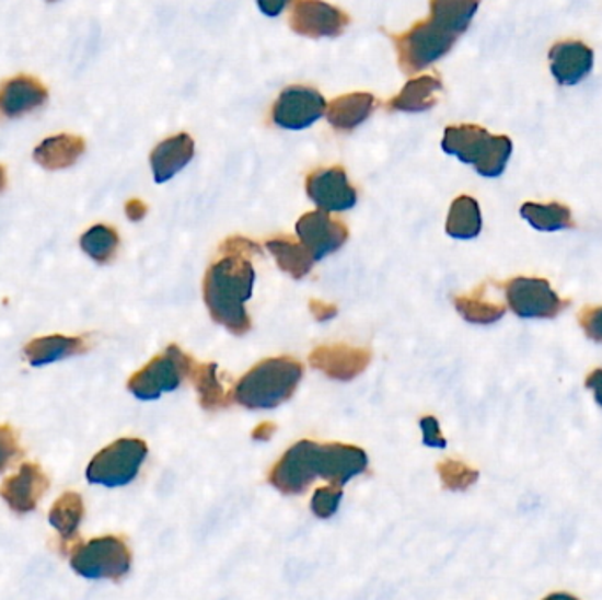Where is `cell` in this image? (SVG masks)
<instances>
[{"mask_svg":"<svg viewBox=\"0 0 602 600\" xmlns=\"http://www.w3.org/2000/svg\"><path fill=\"white\" fill-rule=\"evenodd\" d=\"M367 465V453L356 446L300 440L275 463L268 481L283 495H300L317 477L344 486L356 475L363 474Z\"/></svg>","mask_w":602,"mask_h":600,"instance_id":"1","label":"cell"},{"mask_svg":"<svg viewBox=\"0 0 602 600\" xmlns=\"http://www.w3.org/2000/svg\"><path fill=\"white\" fill-rule=\"evenodd\" d=\"M256 272L251 259L242 254H222L208 268L202 282V296L208 312L217 324L233 335L251 332L252 321L245 301L252 296Z\"/></svg>","mask_w":602,"mask_h":600,"instance_id":"2","label":"cell"},{"mask_svg":"<svg viewBox=\"0 0 602 600\" xmlns=\"http://www.w3.org/2000/svg\"><path fill=\"white\" fill-rule=\"evenodd\" d=\"M303 377V367L297 359H263L252 367L234 385V400L251 411L279 407L291 399Z\"/></svg>","mask_w":602,"mask_h":600,"instance_id":"3","label":"cell"},{"mask_svg":"<svg viewBox=\"0 0 602 600\" xmlns=\"http://www.w3.org/2000/svg\"><path fill=\"white\" fill-rule=\"evenodd\" d=\"M441 145L445 153L472 164L486 178L502 175L512 153L508 136H491L485 127L472 124L448 127Z\"/></svg>","mask_w":602,"mask_h":600,"instance_id":"4","label":"cell"},{"mask_svg":"<svg viewBox=\"0 0 602 600\" xmlns=\"http://www.w3.org/2000/svg\"><path fill=\"white\" fill-rule=\"evenodd\" d=\"M390 37L398 54V66L402 71L405 74H414L450 54L460 34L430 16L425 22L416 23L404 34Z\"/></svg>","mask_w":602,"mask_h":600,"instance_id":"5","label":"cell"},{"mask_svg":"<svg viewBox=\"0 0 602 600\" xmlns=\"http://www.w3.org/2000/svg\"><path fill=\"white\" fill-rule=\"evenodd\" d=\"M132 555L124 539L104 535L71 552V567L86 579L120 581L131 570Z\"/></svg>","mask_w":602,"mask_h":600,"instance_id":"6","label":"cell"},{"mask_svg":"<svg viewBox=\"0 0 602 600\" xmlns=\"http://www.w3.org/2000/svg\"><path fill=\"white\" fill-rule=\"evenodd\" d=\"M149 448L141 439H118L95 454L86 466V480L106 488L126 486L136 480Z\"/></svg>","mask_w":602,"mask_h":600,"instance_id":"7","label":"cell"},{"mask_svg":"<svg viewBox=\"0 0 602 600\" xmlns=\"http://www.w3.org/2000/svg\"><path fill=\"white\" fill-rule=\"evenodd\" d=\"M190 359L178 345H170L129 379L127 390L144 402L161 399L162 393L178 390L184 377H187Z\"/></svg>","mask_w":602,"mask_h":600,"instance_id":"8","label":"cell"},{"mask_svg":"<svg viewBox=\"0 0 602 600\" xmlns=\"http://www.w3.org/2000/svg\"><path fill=\"white\" fill-rule=\"evenodd\" d=\"M503 287L508 305L518 318L553 319L569 305V301L560 300L544 278H511Z\"/></svg>","mask_w":602,"mask_h":600,"instance_id":"9","label":"cell"},{"mask_svg":"<svg viewBox=\"0 0 602 600\" xmlns=\"http://www.w3.org/2000/svg\"><path fill=\"white\" fill-rule=\"evenodd\" d=\"M326 112L323 95L311 86L292 85L282 90L275 103L271 118L275 126L288 130H301L311 127Z\"/></svg>","mask_w":602,"mask_h":600,"instance_id":"10","label":"cell"},{"mask_svg":"<svg viewBox=\"0 0 602 600\" xmlns=\"http://www.w3.org/2000/svg\"><path fill=\"white\" fill-rule=\"evenodd\" d=\"M349 16L324 0H292L289 25L300 36L338 37L349 25Z\"/></svg>","mask_w":602,"mask_h":600,"instance_id":"11","label":"cell"},{"mask_svg":"<svg viewBox=\"0 0 602 600\" xmlns=\"http://www.w3.org/2000/svg\"><path fill=\"white\" fill-rule=\"evenodd\" d=\"M300 242L309 249L315 261L324 259L337 252L349 238V229L338 219L328 216V211H309L297 222Z\"/></svg>","mask_w":602,"mask_h":600,"instance_id":"12","label":"cell"},{"mask_svg":"<svg viewBox=\"0 0 602 600\" xmlns=\"http://www.w3.org/2000/svg\"><path fill=\"white\" fill-rule=\"evenodd\" d=\"M306 194L324 211L351 210L358 201L356 188L340 166L312 171L306 178Z\"/></svg>","mask_w":602,"mask_h":600,"instance_id":"13","label":"cell"},{"mask_svg":"<svg viewBox=\"0 0 602 600\" xmlns=\"http://www.w3.org/2000/svg\"><path fill=\"white\" fill-rule=\"evenodd\" d=\"M50 481L36 463H23L16 474L0 486V497L19 515L36 511L39 498L45 495Z\"/></svg>","mask_w":602,"mask_h":600,"instance_id":"14","label":"cell"},{"mask_svg":"<svg viewBox=\"0 0 602 600\" xmlns=\"http://www.w3.org/2000/svg\"><path fill=\"white\" fill-rule=\"evenodd\" d=\"M309 361L312 367L332 379L352 381L355 377L367 370L372 361V355L370 350L351 347V345H321L312 350Z\"/></svg>","mask_w":602,"mask_h":600,"instance_id":"15","label":"cell"},{"mask_svg":"<svg viewBox=\"0 0 602 600\" xmlns=\"http://www.w3.org/2000/svg\"><path fill=\"white\" fill-rule=\"evenodd\" d=\"M593 68L592 48L581 41H563L549 49V71L560 85H576Z\"/></svg>","mask_w":602,"mask_h":600,"instance_id":"16","label":"cell"},{"mask_svg":"<svg viewBox=\"0 0 602 600\" xmlns=\"http://www.w3.org/2000/svg\"><path fill=\"white\" fill-rule=\"evenodd\" d=\"M48 101V90L37 78L19 74L0 85V115L22 117L40 108Z\"/></svg>","mask_w":602,"mask_h":600,"instance_id":"17","label":"cell"},{"mask_svg":"<svg viewBox=\"0 0 602 600\" xmlns=\"http://www.w3.org/2000/svg\"><path fill=\"white\" fill-rule=\"evenodd\" d=\"M194 158V141L189 135L171 136L164 139L162 143L153 148L150 155L152 164L153 178L158 184H164L173 178L176 173H181Z\"/></svg>","mask_w":602,"mask_h":600,"instance_id":"18","label":"cell"},{"mask_svg":"<svg viewBox=\"0 0 602 600\" xmlns=\"http://www.w3.org/2000/svg\"><path fill=\"white\" fill-rule=\"evenodd\" d=\"M85 153V139L74 135H59L46 138L34 150V161L48 171L71 168Z\"/></svg>","mask_w":602,"mask_h":600,"instance_id":"19","label":"cell"},{"mask_svg":"<svg viewBox=\"0 0 602 600\" xmlns=\"http://www.w3.org/2000/svg\"><path fill=\"white\" fill-rule=\"evenodd\" d=\"M442 90V81L437 77L414 78L402 89L401 94L386 104L387 112L422 113L437 104V94Z\"/></svg>","mask_w":602,"mask_h":600,"instance_id":"20","label":"cell"},{"mask_svg":"<svg viewBox=\"0 0 602 600\" xmlns=\"http://www.w3.org/2000/svg\"><path fill=\"white\" fill-rule=\"evenodd\" d=\"M86 342L81 336H40L28 342L25 347V356L32 367H43V365L55 364L69 356L81 355L85 353Z\"/></svg>","mask_w":602,"mask_h":600,"instance_id":"21","label":"cell"},{"mask_svg":"<svg viewBox=\"0 0 602 600\" xmlns=\"http://www.w3.org/2000/svg\"><path fill=\"white\" fill-rule=\"evenodd\" d=\"M375 97L367 92L341 95L332 101L326 118L337 130H352L372 115Z\"/></svg>","mask_w":602,"mask_h":600,"instance_id":"22","label":"cell"},{"mask_svg":"<svg viewBox=\"0 0 602 600\" xmlns=\"http://www.w3.org/2000/svg\"><path fill=\"white\" fill-rule=\"evenodd\" d=\"M187 377L193 382L199 394V405L208 413H216L228 407L231 402L230 394L225 393L224 385L217 379L216 364H196L190 359Z\"/></svg>","mask_w":602,"mask_h":600,"instance_id":"23","label":"cell"},{"mask_svg":"<svg viewBox=\"0 0 602 600\" xmlns=\"http://www.w3.org/2000/svg\"><path fill=\"white\" fill-rule=\"evenodd\" d=\"M266 249L271 252L283 274L291 275L297 280L311 274L315 259L303 243L294 242L289 236H277L266 242Z\"/></svg>","mask_w":602,"mask_h":600,"instance_id":"24","label":"cell"},{"mask_svg":"<svg viewBox=\"0 0 602 600\" xmlns=\"http://www.w3.org/2000/svg\"><path fill=\"white\" fill-rule=\"evenodd\" d=\"M482 210L476 199L471 196L456 197L445 222V233L456 240H472L482 233Z\"/></svg>","mask_w":602,"mask_h":600,"instance_id":"25","label":"cell"},{"mask_svg":"<svg viewBox=\"0 0 602 600\" xmlns=\"http://www.w3.org/2000/svg\"><path fill=\"white\" fill-rule=\"evenodd\" d=\"M85 516L83 498L74 492H66L50 509V524L59 532L62 542H71Z\"/></svg>","mask_w":602,"mask_h":600,"instance_id":"26","label":"cell"},{"mask_svg":"<svg viewBox=\"0 0 602 600\" xmlns=\"http://www.w3.org/2000/svg\"><path fill=\"white\" fill-rule=\"evenodd\" d=\"M520 216L537 231H563V229L575 228L571 210L560 203H525Z\"/></svg>","mask_w":602,"mask_h":600,"instance_id":"27","label":"cell"},{"mask_svg":"<svg viewBox=\"0 0 602 600\" xmlns=\"http://www.w3.org/2000/svg\"><path fill=\"white\" fill-rule=\"evenodd\" d=\"M454 307L472 324L497 323L506 314V305L486 300V286L477 287L472 295L454 298Z\"/></svg>","mask_w":602,"mask_h":600,"instance_id":"28","label":"cell"},{"mask_svg":"<svg viewBox=\"0 0 602 600\" xmlns=\"http://www.w3.org/2000/svg\"><path fill=\"white\" fill-rule=\"evenodd\" d=\"M482 0H430V16L462 36Z\"/></svg>","mask_w":602,"mask_h":600,"instance_id":"29","label":"cell"},{"mask_svg":"<svg viewBox=\"0 0 602 600\" xmlns=\"http://www.w3.org/2000/svg\"><path fill=\"white\" fill-rule=\"evenodd\" d=\"M80 245L86 256L100 265H106L117 254L120 238L109 226L97 224L81 236Z\"/></svg>","mask_w":602,"mask_h":600,"instance_id":"30","label":"cell"},{"mask_svg":"<svg viewBox=\"0 0 602 600\" xmlns=\"http://www.w3.org/2000/svg\"><path fill=\"white\" fill-rule=\"evenodd\" d=\"M437 472L441 475L445 488L453 489V492L471 488L472 484L479 480V472L476 469H471L459 460H444L437 465Z\"/></svg>","mask_w":602,"mask_h":600,"instance_id":"31","label":"cell"},{"mask_svg":"<svg viewBox=\"0 0 602 600\" xmlns=\"http://www.w3.org/2000/svg\"><path fill=\"white\" fill-rule=\"evenodd\" d=\"M341 495L344 489L338 484H332V486H324V488L315 489L314 497H312L311 509L317 518L321 520H328L335 512L338 511L340 506Z\"/></svg>","mask_w":602,"mask_h":600,"instance_id":"32","label":"cell"},{"mask_svg":"<svg viewBox=\"0 0 602 600\" xmlns=\"http://www.w3.org/2000/svg\"><path fill=\"white\" fill-rule=\"evenodd\" d=\"M19 437L13 428L8 425H0V472L5 471L10 463L20 457Z\"/></svg>","mask_w":602,"mask_h":600,"instance_id":"33","label":"cell"},{"mask_svg":"<svg viewBox=\"0 0 602 600\" xmlns=\"http://www.w3.org/2000/svg\"><path fill=\"white\" fill-rule=\"evenodd\" d=\"M580 326L587 338L602 344V307H587L581 310Z\"/></svg>","mask_w":602,"mask_h":600,"instance_id":"34","label":"cell"},{"mask_svg":"<svg viewBox=\"0 0 602 600\" xmlns=\"http://www.w3.org/2000/svg\"><path fill=\"white\" fill-rule=\"evenodd\" d=\"M219 252H221V254H242V256L251 257L256 256V254H262V246L251 242L247 238L233 236L228 238V240L222 243Z\"/></svg>","mask_w":602,"mask_h":600,"instance_id":"35","label":"cell"},{"mask_svg":"<svg viewBox=\"0 0 602 600\" xmlns=\"http://www.w3.org/2000/svg\"><path fill=\"white\" fill-rule=\"evenodd\" d=\"M419 426H421L422 443H425V446L439 449H444L445 446H448L444 437H442L441 428H439V422H437L436 417H422L421 422H419Z\"/></svg>","mask_w":602,"mask_h":600,"instance_id":"36","label":"cell"},{"mask_svg":"<svg viewBox=\"0 0 602 600\" xmlns=\"http://www.w3.org/2000/svg\"><path fill=\"white\" fill-rule=\"evenodd\" d=\"M309 309H311L312 315H314L317 321H329V319L337 318L338 309L332 303H324L321 300H311L309 301Z\"/></svg>","mask_w":602,"mask_h":600,"instance_id":"37","label":"cell"},{"mask_svg":"<svg viewBox=\"0 0 602 600\" xmlns=\"http://www.w3.org/2000/svg\"><path fill=\"white\" fill-rule=\"evenodd\" d=\"M289 4H291V0H257L259 11L266 16H270V19L279 16Z\"/></svg>","mask_w":602,"mask_h":600,"instance_id":"38","label":"cell"},{"mask_svg":"<svg viewBox=\"0 0 602 600\" xmlns=\"http://www.w3.org/2000/svg\"><path fill=\"white\" fill-rule=\"evenodd\" d=\"M584 385L592 391L595 402H598L599 407H602V368H595L592 373H589Z\"/></svg>","mask_w":602,"mask_h":600,"instance_id":"39","label":"cell"},{"mask_svg":"<svg viewBox=\"0 0 602 600\" xmlns=\"http://www.w3.org/2000/svg\"><path fill=\"white\" fill-rule=\"evenodd\" d=\"M147 211H149V208H147V205H144L141 199H131V201H127L126 216L129 217V220H132V222H138V220L143 219V217L147 216Z\"/></svg>","mask_w":602,"mask_h":600,"instance_id":"40","label":"cell"},{"mask_svg":"<svg viewBox=\"0 0 602 600\" xmlns=\"http://www.w3.org/2000/svg\"><path fill=\"white\" fill-rule=\"evenodd\" d=\"M275 430H277V426L274 423H262V425L256 426L254 431H252V439L259 440V442H268L274 437Z\"/></svg>","mask_w":602,"mask_h":600,"instance_id":"41","label":"cell"},{"mask_svg":"<svg viewBox=\"0 0 602 600\" xmlns=\"http://www.w3.org/2000/svg\"><path fill=\"white\" fill-rule=\"evenodd\" d=\"M8 184V176H5V168L0 164V191Z\"/></svg>","mask_w":602,"mask_h":600,"instance_id":"42","label":"cell"}]
</instances>
